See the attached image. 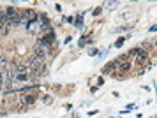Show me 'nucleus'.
Masks as SVG:
<instances>
[{"mask_svg":"<svg viewBox=\"0 0 157 118\" xmlns=\"http://www.w3.org/2000/svg\"><path fill=\"white\" fill-rule=\"evenodd\" d=\"M53 42H55V34H53V32H48L44 37L39 39V44H41V46H46V48H50Z\"/></svg>","mask_w":157,"mask_h":118,"instance_id":"nucleus-3","label":"nucleus"},{"mask_svg":"<svg viewBox=\"0 0 157 118\" xmlns=\"http://www.w3.org/2000/svg\"><path fill=\"white\" fill-rule=\"evenodd\" d=\"M88 42H90L88 39H83V41H79V42H78V46L81 48V46H85V44H88Z\"/></svg>","mask_w":157,"mask_h":118,"instance_id":"nucleus-15","label":"nucleus"},{"mask_svg":"<svg viewBox=\"0 0 157 118\" xmlns=\"http://www.w3.org/2000/svg\"><path fill=\"white\" fill-rule=\"evenodd\" d=\"M9 30H11V27L9 25H4V27H0V35H7Z\"/></svg>","mask_w":157,"mask_h":118,"instance_id":"nucleus-11","label":"nucleus"},{"mask_svg":"<svg viewBox=\"0 0 157 118\" xmlns=\"http://www.w3.org/2000/svg\"><path fill=\"white\" fill-rule=\"evenodd\" d=\"M29 72H14V81H27Z\"/></svg>","mask_w":157,"mask_h":118,"instance_id":"nucleus-7","label":"nucleus"},{"mask_svg":"<svg viewBox=\"0 0 157 118\" xmlns=\"http://www.w3.org/2000/svg\"><path fill=\"white\" fill-rule=\"evenodd\" d=\"M101 11H102L101 7H99V9H95V11H94V16H97V14H101Z\"/></svg>","mask_w":157,"mask_h":118,"instance_id":"nucleus-16","label":"nucleus"},{"mask_svg":"<svg viewBox=\"0 0 157 118\" xmlns=\"http://www.w3.org/2000/svg\"><path fill=\"white\" fill-rule=\"evenodd\" d=\"M74 25H76L78 28H81V27H83V18H81V16H78V18H76V23H74Z\"/></svg>","mask_w":157,"mask_h":118,"instance_id":"nucleus-12","label":"nucleus"},{"mask_svg":"<svg viewBox=\"0 0 157 118\" xmlns=\"http://www.w3.org/2000/svg\"><path fill=\"white\" fill-rule=\"evenodd\" d=\"M37 18V14L32 11V9H25L21 13V20H23V23H29V21H32V20H36Z\"/></svg>","mask_w":157,"mask_h":118,"instance_id":"nucleus-4","label":"nucleus"},{"mask_svg":"<svg viewBox=\"0 0 157 118\" xmlns=\"http://www.w3.org/2000/svg\"><path fill=\"white\" fill-rule=\"evenodd\" d=\"M104 6H106V7H109V9H113V7H117V6H118V2H106Z\"/></svg>","mask_w":157,"mask_h":118,"instance_id":"nucleus-14","label":"nucleus"},{"mask_svg":"<svg viewBox=\"0 0 157 118\" xmlns=\"http://www.w3.org/2000/svg\"><path fill=\"white\" fill-rule=\"evenodd\" d=\"M34 56H37L39 60H43V62H44V58H46V53L43 51V48H41V46H36V49H34Z\"/></svg>","mask_w":157,"mask_h":118,"instance_id":"nucleus-6","label":"nucleus"},{"mask_svg":"<svg viewBox=\"0 0 157 118\" xmlns=\"http://www.w3.org/2000/svg\"><path fill=\"white\" fill-rule=\"evenodd\" d=\"M7 25V13L6 11H0V27Z\"/></svg>","mask_w":157,"mask_h":118,"instance_id":"nucleus-9","label":"nucleus"},{"mask_svg":"<svg viewBox=\"0 0 157 118\" xmlns=\"http://www.w3.org/2000/svg\"><path fill=\"white\" fill-rule=\"evenodd\" d=\"M27 65H29V69L32 70V76H41L44 72V62L39 60L37 56H30Z\"/></svg>","mask_w":157,"mask_h":118,"instance_id":"nucleus-1","label":"nucleus"},{"mask_svg":"<svg viewBox=\"0 0 157 118\" xmlns=\"http://www.w3.org/2000/svg\"><path fill=\"white\" fill-rule=\"evenodd\" d=\"M29 65H27V63H18V65H16L14 67V72H29Z\"/></svg>","mask_w":157,"mask_h":118,"instance_id":"nucleus-8","label":"nucleus"},{"mask_svg":"<svg viewBox=\"0 0 157 118\" xmlns=\"http://www.w3.org/2000/svg\"><path fill=\"white\" fill-rule=\"evenodd\" d=\"M34 102H36V97H32V95L23 97V104H34Z\"/></svg>","mask_w":157,"mask_h":118,"instance_id":"nucleus-10","label":"nucleus"},{"mask_svg":"<svg viewBox=\"0 0 157 118\" xmlns=\"http://www.w3.org/2000/svg\"><path fill=\"white\" fill-rule=\"evenodd\" d=\"M0 88H2V85H0Z\"/></svg>","mask_w":157,"mask_h":118,"instance_id":"nucleus-17","label":"nucleus"},{"mask_svg":"<svg viewBox=\"0 0 157 118\" xmlns=\"http://www.w3.org/2000/svg\"><path fill=\"white\" fill-rule=\"evenodd\" d=\"M124 42H125V39H124V37H120V39H117V42H115V46H117V48H120V46L124 44Z\"/></svg>","mask_w":157,"mask_h":118,"instance_id":"nucleus-13","label":"nucleus"},{"mask_svg":"<svg viewBox=\"0 0 157 118\" xmlns=\"http://www.w3.org/2000/svg\"><path fill=\"white\" fill-rule=\"evenodd\" d=\"M117 63V62H115ZM117 67H118V72L124 74V72H129L131 67H132V62H124V63H117Z\"/></svg>","mask_w":157,"mask_h":118,"instance_id":"nucleus-5","label":"nucleus"},{"mask_svg":"<svg viewBox=\"0 0 157 118\" xmlns=\"http://www.w3.org/2000/svg\"><path fill=\"white\" fill-rule=\"evenodd\" d=\"M129 55L136 56V62L134 63H143L145 60H147L148 53H147L145 49H141V48H134V49H131V53H129Z\"/></svg>","mask_w":157,"mask_h":118,"instance_id":"nucleus-2","label":"nucleus"}]
</instances>
